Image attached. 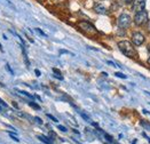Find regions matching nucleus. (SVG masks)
Returning <instances> with one entry per match:
<instances>
[{
  "label": "nucleus",
  "mask_w": 150,
  "mask_h": 144,
  "mask_svg": "<svg viewBox=\"0 0 150 144\" xmlns=\"http://www.w3.org/2000/svg\"><path fill=\"white\" fill-rule=\"evenodd\" d=\"M118 48L119 50L127 57H131V58H134L136 56V50L135 48L133 47V45L127 41V40H123V41H119L118 42Z\"/></svg>",
  "instance_id": "nucleus-1"
},
{
  "label": "nucleus",
  "mask_w": 150,
  "mask_h": 144,
  "mask_svg": "<svg viewBox=\"0 0 150 144\" xmlns=\"http://www.w3.org/2000/svg\"><path fill=\"white\" fill-rule=\"evenodd\" d=\"M77 25H78V27H79L85 34H87V35L94 37V35H96V34L99 33V31L95 29V26H94L92 23L87 22V21H79V22L77 23Z\"/></svg>",
  "instance_id": "nucleus-2"
},
{
  "label": "nucleus",
  "mask_w": 150,
  "mask_h": 144,
  "mask_svg": "<svg viewBox=\"0 0 150 144\" xmlns=\"http://www.w3.org/2000/svg\"><path fill=\"white\" fill-rule=\"evenodd\" d=\"M134 23L138 25V26H142L145 24L148 23V13L146 10H142V11H139V13H135V16H134Z\"/></svg>",
  "instance_id": "nucleus-3"
},
{
  "label": "nucleus",
  "mask_w": 150,
  "mask_h": 144,
  "mask_svg": "<svg viewBox=\"0 0 150 144\" xmlns=\"http://www.w3.org/2000/svg\"><path fill=\"white\" fill-rule=\"evenodd\" d=\"M131 22H132V19L128 14H122L118 17V26L120 29H127L131 25Z\"/></svg>",
  "instance_id": "nucleus-4"
},
{
  "label": "nucleus",
  "mask_w": 150,
  "mask_h": 144,
  "mask_svg": "<svg viewBox=\"0 0 150 144\" xmlns=\"http://www.w3.org/2000/svg\"><path fill=\"white\" fill-rule=\"evenodd\" d=\"M132 42L134 46H141L145 42V35L141 32H134L132 34Z\"/></svg>",
  "instance_id": "nucleus-5"
},
{
  "label": "nucleus",
  "mask_w": 150,
  "mask_h": 144,
  "mask_svg": "<svg viewBox=\"0 0 150 144\" xmlns=\"http://www.w3.org/2000/svg\"><path fill=\"white\" fill-rule=\"evenodd\" d=\"M132 3H133L132 10H134L135 13H139L146 9V0H134Z\"/></svg>",
  "instance_id": "nucleus-6"
},
{
  "label": "nucleus",
  "mask_w": 150,
  "mask_h": 144,
  "mask_svg": "<svg viewBox=\"0 0 150 144\" xmlns=\"http://www.w3.org/2000/svg\"><path fill=\"white\" fill-rule=\"evenodd\" d=\"M94 10H95L97 14H101V15L108 14V9H107L103 5H101V3H95V5H94Z\"/></svg>",
  "instance_id": "nucleus-7"
},
{
  "label": "nucleus",
  "mask_w": 150,
  "mask_h": 144,
  "mask_svg": "<svg viewBox=\"0 0 150 144\" xmlns=\"http://www.w3.org/2000/svg\"><path fill=\"white\" fill-rule=\"evenodd\" d=\"M38 139H39L41 142H44L45 144H53V142H52V139L46 137V136H44V135H39V136H38Z\"/></svg>",
  "instance_id": "nucleus-8"
},
{
  "label": "nucleus",
  "mask_w": 150,
  "mask_h": 144,
  "mask_svg": "<svg viewBox=\"0 0 150 144\" xmlns=\"http://www.w3.org/2000/svg\"><path fill=\"white\" fill-rule=\"evenodd\" d=\"M20 94H22V95H24V96H26L28 98H31V100H33V97L34 96H32L31 94H29V93H26V92H24V90H17Z\"/></svg>",
  "instance_id": "nucleus-9"
},
{
  "label": "nucleus",
  "mask_w": 150,
  "mask_h": 144,
  "mask_svg": "<svg viewBox=\"0 0 150 144\" xmlns=\"http://www.w3.org/2000/svg\"><path fill=\"white\" fill-rule=\"evenodd\" d=\"M29 105H30L31 108L36 109V110H40V106H39L37 103H34V102H29Z\"/></svg>",
  "instance_id": "nucleus-10"
},
{
  "label": "nucleus",
  "mask_w": 150,
  "mask_h": 144,
  "mask_svg": "<svg viewBox=\"0 0 150 144\" xmlns=\"http://www.w3.org/2000/svg\"><path fill=\"white\" fill-rule=\"evenodd\" d=\"M115 76H116V77H118V78H122V79H126V76H125V74H123L122 72H116V73H115Z\"/></svg>",
  "instance_id": "nucleus-11"
},
{
  "label": "nucleus",
  "mask_w": 150,
  "mask_h": 144,
  "mask_svg": "<svg viewBox=\"0 0 150 144\" xmlns=\"http://www.w3.org/2000/svg\"><path fill=\"white\" fill-rule=\"evenodd\" d=\"M80 116H81V117H82V118H84L86 121H91V118H89L87 115H85L84 112H80Z\"/></svg>",
  "instance_id": "nucleus-12"
},
{
  "label": "nucleus",
  "mask_w": 150,
  "mask_h": 144,
  "mask_svg": "<svg viewBox=\"0 0 150 144\" xmlns=\"http://www.w3.org/2000/svg\"><path fill=\"white\" fill-rule=\"evenodd\" d=\"M47 117H48V118H49L51 120H53L54 123H57V121H59V120H57V119H56V118H55L54 116H52L51 113H47Z\"/></svg>",
  "instance_id": "nucleus-13"
},
{
  "label": "nucleus",
  "mask_w": 150,
  "mask_h": 144,
  "mask_svg": "<svg viewBox=\"0 0 150 144\" xmlns=\"http://www.w3.org/2000/svg\"><path fill=\"white\" fill-rule=\"evenodd\" d=\"M8 134H9V136H10V139H13V140H14V141H16V142H20V140H18V139H17V137H16V136L13 134V133L8 132Z\"/></svg>",
  "instance_id": "nucleus-14"
},
{
  "label": "nucleus",
  "mask_w": 150,
  "mask_h": 144,
  "mask_svg": "<svg viewBox=\"0 0 150 144\" xmlns=\"http://www.w3.org/2000/svg\"><path fill=\"white\" fill-rule=\"evenodd\" d=\"M104 137L107 139V141H109V142H114V139H112V136H110L109 134H105V133H104Z\"/></svg>",
  "instance_id": "nucleus-15"
},
{
  "label": "nucleus",
  "mask_w": 150,
  "mask_h": 144,
  "mask_svg": "<svg viewBox=\"0 0 150 144\" xmlns=\"http://www.w3.org/2000/svg\"><path fill=\"white\" fill-rule=\"evenodd\" d=\"M5 66H6V69H7V70H8V72H9V73H10V74H13V76H14V71H13V70H11V68H10V66H9V64H8V63H7V64H6V65H5Z\"/></svg>",
  "instance_id": "nucleus-16"
},
{
  "label": "nucleus",
  "mask_w": 150,
  "mask_h": 144,
  "mask_svg": "<svg viewBox=\"0 0 150 144\" xmlns=\"http://www.w3.org/2000/svg\"><path fill=\"white\" fill-rule=\"evenodd\" d=\"M57 128H59L61 132H67V131H68V129H67L64 126H62V125H59V126H57Z\"/></svg>",
  "instance_id": "nucleus-17"
},
{
  "label": "nucleus",
  "mask_w": 150,
  "mask_h": 144,
  "mask_svg": "<svg viewBox=\"0 0 150 144\" xmlns=\"http://www.w3.org/2000/svg\"><path fill=\"white\" fill-rule=\"evenodd\" d=\"M36 31H37L39 34H41V35H44V37H47V35H46V34H45V33H44V32H43V31H41L39 27H36Z\"/></svg>",
  "instance_id": "nucleus-18"
},
{
  "label": "nucleus",
  "mask_w": 150,
  "mask_h": 144,
  "mask_svg": "<svg viewBox=\"0 0 150 144\" xmlns=\"http://www.w3.org/2000/svg\"><path fill=\"white\" fill-rule=\"evenodd\" d=\"M34 120H36V123H37V124H39V125H41V124H43V120H41L39 117H36V118H34Z\"/></svg>",
  "instance_id": "nucleus-19"
},
{
  "label": "nucleus",
  "mask_w": 150,
  "mask_h": 144,
  "mask_svg": "<svg viewBox=\"0 0 150 144\" xmlns=\"http://www.w3.org/2000/svg\"><path fill=\"white\" fill-rule=\"evenodd\" d=\"M53 72H54L55 74H61V71H60L59 69H55V68H53Z\"/></svg>",
  "instance_id": "nucleus-20"
},
{
  "label": "nucleus",
  "mask_w": 150,
  "mask_h": 144,
  "mask_svg": "<svg viewBox=\"0 0 150 144\" xmlns=\"http://www.w3.org/2000/svg\"><path fill=\"white\" fill-rule=\"evenodd\" d=\"M0 104H1L2 106H5V108H8V104H7L6 102H3V101H2L1 98H0Z\"/></svg>",
  "instance_id": "nucleus-21"
},
{
  "label": "nucleus",
  "mask_w": 150,
  "mask_h": 144,
  "mask_svg": "<svg viewBox=\"0 0 150 144\" xmlns=\"http://www.w3.org/2000/svg\"><path fill=\"white\" fill-rule=\"evenodd\" d=\"M34 73H36V76H37V77H40V76H41V73H40V71H39L38 69H36V70H34Z\"/></svg>",
  "instance_id": "nucleus-22"
},
{
  "label": "nucleus",
  "mask_w": 150,
  "mask_h": 144,
  "mask_svg": "<svg viewBox=\"0 0 150 144\" xmlns=\"http://www.w3.org/2000/svg\"><path fill=\"white\" fill-rule=\"evenodd\" d=\"M142 135H143V136H145V137H146L147 140H148V142H149V143H150V139H149V136H148V135L146 134V133H142Z\"/></svg>",
  "instance_id": "nucleus-23"
},
{
  "label": "nucleus",
  "mask_w": 150,
  "mask_h": 144,
  "mask_svg": "<svg viewBox=\"0 0 150 144\" xmlns=\"http://www.w3.org/2000/svg\"><path fill=\"white\" fill-rule=\"evenodd\" d=\"M108 64H109V65H111V66H116V64H115L114 62H111V61H108Z\"/></svg>",
  "instance_id": "nucleus-24"
},
{
  "label": "nucleus",
  "mask_w": 150,
  "mask_h": 144,
  "mask_svg": "<svg viewBox=\"0 0 150 144\" xmlns=\"http://www.w3.org/2000/svg\"><path fill=\"white\" fill-rule=\"evenodd\" d=\"M134 0H125V3H127V5H130V3H132Z\"/></svg>",
  "instance_id": "nucleus-25"
},
{
  "label": "nucleus",
  "mask_w": 150,
  "mask_h": 144,
  "mask_svg": "<svg viewBox=\"0 0 150 144\" xmlns=\"http://www.w3.org/2000/svg\"><path fill=\"white\" fill-rule=\"evenodd\" d=\"M102 76H103V77H107V76H108V74H107V73H105V72H102Z\"/></svg>",
  "instance_id": "nucleus-26"
},
{
  "label": "nucleus",
  "mask_w": 150,
  "mask_h": 144,
  "mask_svg": "<svg viewBox=\"0 0 150 144\" xmlns=\"http://www.w3.org/2000/svg\"><path fill=\"white\" fill-rule=\"evenodd\" d=\"M148 31L150 32V22H148Z\"/></svg>",
  "instance_id": "nucleus-27"
},
{
  "label": "nucleus",
  "mask_w": 150,
  "mask_h": 144,
  "mask_svg": "<svg viewBox=\"0 0 150 144\" xmlns=\"http://www.w3.org/2000/svg\"><path fill=\"white\" fill-rule=\"evenodd\" d=\"M0 50H1V52L3 50V49H2V46H1V44H0Z\"/></svg>",
  "instance_id": "nucleus-28"
},
{
  "label": "nucleus",
  "mask_w": 150,
  "mask_h": 144,
  "mask_svg": "<svg viewBox=\"0 0 150 144\" xmlns=\"http://www.w3.org/2000/svg\"><path fill=\"white\" fill-rule=\"evenodd\" d=\"M135 143H136V140H134V141H133V143H132V144H135Z\"/></svg>",
  "instance_id": "nucleus-29"
},
{
  "label": "nucleus",
  "mask_w": 150,
  "mask_h": 144,
  "mask_svg": "<svg viewBox=\"0 0 150 144\" xmlns=\"http://www.w3.org/2000/svg\"><path fill=\"white\" fill-rule=\"evenodd\" d=\"M39 1H40V2H45L46 0H39Z\"/></svg>",
  "instance_id": "nucleus-30"
},
{
  "label": "nucleus",
  "mask_w": 150,
  "mask_h": 144,
  "mask_svg": "<svg viewBox=\"0 0 150 144\" xmlns=\"http://www.w3.org/2000/svg\"><path fill=\"white\" fill-rule=\"evenodd\" d=\"M148 63L150 64V57H149V60H148Z\"/></svg>",
  "instance_id": "nucleus-31"
},
{
  "label": "nucleus",
  "mask_w": 150,
  "mask_h": 144,
  "mask_svg": "<svg viewBox=\"0 0 150 144\" xmlns=\"http://www.w3.org/2000/svg\"><path fill=\"white\" fill-rule=\"evenodd\" d=\"M0 111H2V108H1V106H0Z\"/></svg>",
  "instance_id": "nucleus-32"
},
{
  "label": "nucleus",
  "mask_w": 150,
  "mask_h": 144,
  "mask_svg": "<svg viewBox=\"0 0 150 144\" xmlns=\"http://www.w3.org/2000/svg\"><path fill=\"white\" fill-rule=\"evenodd\" d=\"M148 50H150V46H149V48H148Z\"/></svg>",
  "instance_id": "nucleus-33"
},
{
  "label": "nucleus",
  "mask_w": 150,
  "mask_h": 144,
  "mask_svg": "<svg viewBox=\"0 0 150 144\" xmlns=\"http://www.w3.org/2000/svg\"><path fill=\"white\" fill-rule=\"evenodd\" d=\"M147 93H148V94H149V95H150V93H149V92H147Z\"/></svg>",
  "instance_id": "nucleus-34"
}]
</instances>
